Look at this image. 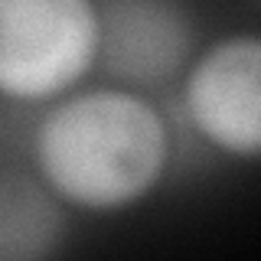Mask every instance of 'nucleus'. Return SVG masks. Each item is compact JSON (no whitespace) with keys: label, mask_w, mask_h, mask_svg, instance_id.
<instances>
[{"label":"nucleus","mask_w":261,"mask_h":261,"mask_svg":"<svg viewBox=\"0 0 261 261\" xmlns=\"http://www.w3.org/2000/svg\"><path fill=\"white\" fill-rule=\"evenodd\" d=\"M33 170L69 209L111 216L144 202L173 160L163 111L124 85H92L49 101L30 137Z\"/></svg>","instance_id":"1"},{"label":"nucleus","mask_w":261,"mask_h":261,"mask_svg":"<svg viewBox=\"0 0 261 261\" xmlns=\"http://www.w3.org/2000/svg\"><path fill=\"white\" fill-rule=\"evenodd\" d=\"M183 111L212 150L261 160V33H228L183 72Z\"/></svg>","instance_id":"3"},{"label":"nucleus","mask_w":261,"mask_h":261,"mask_svg":"<svg viewBox=\"0 0 261 261\" xmlns=\"http://www.w3.org/2000/svg\"><path fill=\"white\" fill-rule=\"evenodd\" d=\"M258 4H261V0H258Z\"/></svg>","instance_id":"6"},{"label":"nucleus","mask_w":261,"mask_h":261,"mask_svg":"<svg viewBox=\"0 0 261 261\" xmlns=\"http://www.w3.org/2000/svg\"><path fill=\"white\" fill-rule=\"evenodd\" d=\"M101 53L98 0H0V98L49 105L82 88Z\"/></svg>","instance_id":"2"},{"label":"nucleus","mask_w":261,"mask_h":261,"mask_svg":"<svg viewBox=\"0 0 261 261\" xmlns=\"http://www.w3.org/2000/svg\"><path fill=\"white\" fill-rule=\"evenodd\" d=\"M98 65L114 85L150 92L183 79L199 53V27L186 0H98Z\"/></svg>","instance_id":"4"},{"label":"nucleus","mask_w":261,"mask_h":261,"mask_svg":"<svg viewBox=\"0 0 261 261\" xmlns=\"http://www.w3.org/2000/svg\"><path fill=\"white\" fill-rule=\"evenodd\" d=\"M43 179L23 170L0 173V261H43L59 255L69 216Z\"/></svg>","instance_id":"5"}]
</instances>
